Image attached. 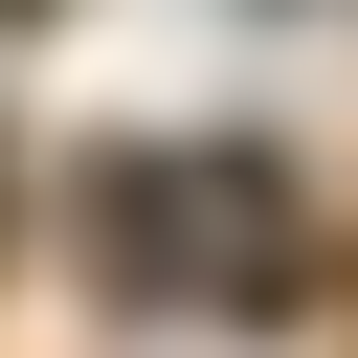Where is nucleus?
<instances>
[{
    "instance_id": "obj_1",
    "label": "nucleus",
    "mask_w": 358,
    "mask_h": 358,
    "mask_svg": "<svg viewBox=\"0 0 358 358\" xmlns=\"http://www.w3.org/2000/svg\"><path fill=\"white\" fill-rule=\"evenodd\" d=\"M112 268L134 291H201V313H268L313 268V224H291L268 157H112Z\"/></svg>"
}]
</instances>
